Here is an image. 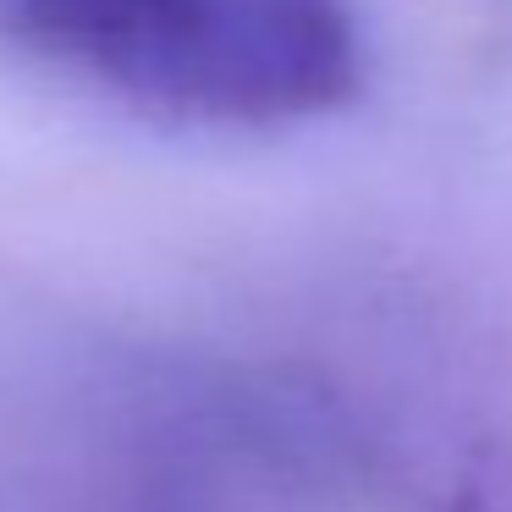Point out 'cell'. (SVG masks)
<instances>
[{"mask_svg": "<svg viewBox=\"0 0 512 512\" xmlns=\"http://www.w3.org/2000/svg\"><path fill=\"white\" fill-rule=\"evenodd\" d=\"M17 23L83 78L199 122H303L364 78L347 0H17Z\"/></svg>", "mask_w": 512, "mask_h": 512, "instance_id": "6da1fadb", "label": "cell"}]
</instances>
